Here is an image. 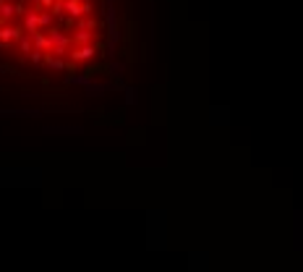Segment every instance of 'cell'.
Masks as SVG:
<instances>
[{"mask_svg":"<svg viewBox=\"0 0 303 272\" xmlns=\"http://www.w3.org/2000/svg\"><path fill=\"white\" fill-rule=\"evenodd\" d=\"M71 58L73 60H89V58H94V47H91V45H79V47L71 52Z\"/></svg>","mask_w":303,"mask_h":272,"instance_id":"cell-1","label":"cell"},{"mask_svg":"<svg viewBox=\"0 0 303 272\" xmlns=\"http://www.w3.org/2000/svg\"><path fill=\"white\" fill-rule=\"evenodd\" d=\"M21 52H32V45H29V40H21Z\"/></svg>","mask_w":303,"mask_h":272,"instance_id":"cell-2","label":"cell"}]
</instances>
